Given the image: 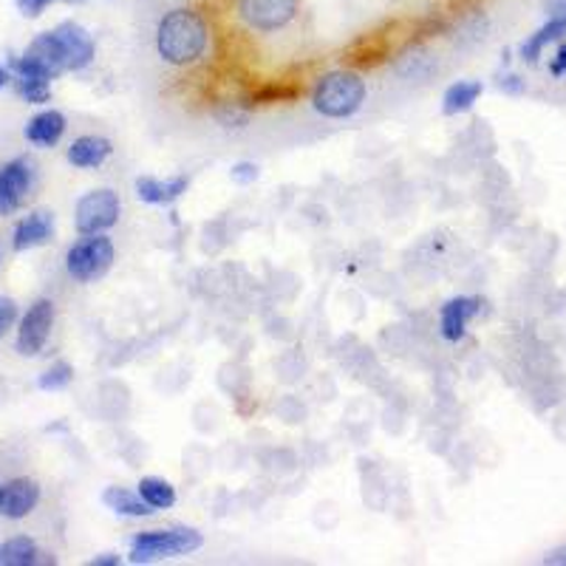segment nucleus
Here are the masks:
<instances>
[{"mask_svg":"<svg viewBox=\"0 0 566 566\" xmlns=\"http://www.w3.org/2000/svg\"><path fill=\"white\" fill-rule=\"evenodd\" d=\"M210 46V26L205 14L191 7H178L165 12L156 26V52L171 66L187 68L205 57Z\"/></svg>","mask_w":566,"mask_h":566,"instance_id":"f257e3e1","label":"nucleus"},{"mask_svg":"<svg viewBox=\"0 0 566 566\" xmlns=\"http://www.w3.org/2000/svg\"><path fill=\"white\" fill-rule=\"evenodd\" d=\"M366 102V79L349 68H337V72L323 74L317 79L315 91H312V106L317 113L329 119H346L360 111Z\"/></svg>","mask_w":566,"mask_h":566,"instance_id":"f03ea898","label":"nucleus"},{"mask_svg":"<svg viewBox=\"0 0 566 566\" xmlns=\"http://www.w3.org/2000/svg\"><path fill=\"white\" fill-rule=\"evenodd\" d=\"M205 535L193 527H173V530H148L139 533L131 541V564H153L162 558H176V555H187L202 549Z\"/></svg>","mask_w":566,"mask_h":566,"instance_id":"7ed1b4c3","label":"nucleus"},{"mask_svg":"<svg viewBox=\"0 0 566 566\" xmlns=\"http://www.w3.org/2000/svg\"><path fill=\"white\" fill-rule=\"evenodd\" d=\"M113 241L106 232L83 236L66 252V270L77 283H94L113 266Z\"/></svg>","mask_w":566,"mask_h":566,"instance_id":"20e7f679","label":"nucleus"},{"mask_svg":"<svg viewBox=\"0 0 566 566\" xmlns=\"http://www.w3.org/2000/svg\"><path fill=\"white\" fill-rule=\"evenodd\" d=\"M119 196L108 187H99V191L86 193V196L77 202V210H74V227H77L79 236H97V232L111 230L119 221Z\"/></svg>","mask_w":566,"mask_h":566,"instance_id":"39448f33","label":"nucleus"},{"mask_svg":"<svg viewBox=\"0 0 566 566\" xmlns=\"http://www.w3.org/2000/svg\"><path fill=\"white\" fill-rule=\"evenodd\" d=\"M238 18L244 20L247 29L261 34L281 32L297 18L301 0H238Z\"/></svg>","mask_w":566,"mask_h":566,"instance_id":"423d86ee","label":"nucleus"},{"mask_svg":"<svg viewBox=\"0 0 566 566\" xmlns=\"http://www.w3.org/2000/svg\"><path fill=\"white\" fill-rule=\"evenodd\" d=\"M54 329V303L48 297H40L26 309V315L20 317L18 326V340L14 349L23 357H37L40 351L46 349L48 337Z\"/></svg>","mask_w":566,"mask_h":566,"instance_id":"0eeeda50","label":"nucleus"},{"mask_svg":"<svg viewBox=\"0 0 566 566\" xmlns=\"http://www.w3.org/2000/svg\"><path fill=\"white\" fill-rule=\"evenodd\" d=\"M34 185V165L29 159H12L0 167V216H12L23 207Z\"/></svg>","mask_w":566,"mask_h":566,"instance_id":"6e6552de","label":"nucleus"},{"mask_svg":"<svg viewBox=\"0 0 566 566\" xmlns=\"http://www.w3.org/2000/svg\"><path fill=\"white\" fill-rule=\"evenodd\" d=\"M52 32L54 37H57L66 72H83V68L91 66L94 57H97V46H94V37L86 29L79 26V23H74V20H66V23H59Z\"/></svg>","mask_w":566,"mask_h":566,"instance_id":"1a4fd4ad","label":"nucleus"},{"mask_svg":"<svg viewBox=\"0 0 566 566\" xmlns=\"http://www.w3.org/2000/svg\"><path fill=\"white\" fill-rule=\"evenodd\" d=\"M40 504V485L34 479H20L7 481L0 485V515L9 521H20L34 513V508Z\"/></svg>","mask_w":566,"mask_h":566,"instance_id":"9d476101","label":"nucleus"},{"mask_svg":"<svg viewBox=\"0 0 566 566\" xmlns=\"http://www.w3.org/2000/svg\"><path fill=\"white\" fill-rule=\"evenodd\" d=\"M54 238V213L48 210H34L29 213L23 221H18L12 232V247L14 252H26L34 247L48 244Z\"/></svg>","mask_w":566,"mask_h":566,"instance_id":"9b49d317","label":"nucleus"},{"mask_svg":"<svg viewBox=\"0 0 566 566\" xmlns=\"http://www.w3.org/2000/svg\"><path fill=\"white\" fill-rule=\"evenodd\" d=\"M481 301L479 297H454L442 306L439 312V331L445 340L459 342L468 331V323L479 315Z\"/></svg>","mask_w":566,"mask_h":566,"instance_id":"f8f14e48","label":"nucleus"},{"mask_svg":"<svg viewBox=\"0 0 566 566\" xmlns=\"http://www.w3.org/2000/svg\"><path fill=\"white\" fill-rule=\"evenodd\" d=\"M191 187V176H173V178H153V176H139L133 191H137L139 202L145 205H173L176 198H182Z\"/></svg>","mask_w":566,"mask_h":566,"instance_id":"ddd939ff","label":"nucleus"},{"mask_svg":"<svg viewBox=\"0 0 566 566\" xmlns=\"http://www.w3.org/2000/svg\"><path fill=\"white\" fill-rule=\"evenodd\" d=\"M66 133V117L54 108L40 111L37 117L29 119L26 126V139L34 148H54Z\"/></svg>","mask_w":566,"mask_h":566,"instance_id":"4468645a","label":"nucleus"},{"mask_svg":"<svg viewBox=\"0 0 566 566\" xmlns=\"http://www.w3.org/2000/svg\"><path fill=\"white\" fill-rule=\"evenodd\" d=\"M111 151L113 148L106 137H79L68 148V162L79 171H94L111 156Z\"/></svg>","mask_w":566,"mask_h":566,"instance_id":"2eb2a0df","label":"nucleus"},{"mask_svg":"<svg viewBox=\"0 0 566 566\" xmlns=\"http://www.w3.org/2000/svg\"><path fill=\"white\" fill-rule=\"evenodd\" d=\"M566 37V18H549L544 26L538 29L535 34H530L524 43H521V59L524 63H538L541 54H544V48L549 46V43H558V40Z\"/></svg>","mask_w":566,"mask_h":566,"instance_id":"dca6fc26","label":"nucleus"},{"mask_svg":"<svg viewBox=\"0 0 566 566\" xmlns=\"http://www.w3.org/2000/svg\"><path fill=\"white\" fill-rule=\"evenodd\" d=\"M102 504H106L108 510H113V513L131 515V519H145V515L156 513V510L139 496V490L128 488H108L106 493H102Z\"/></svg>","mask_w":566,"mask_h":566,"instance_id":"f3484780","label":"nucleus"},{"mask_svg":"<svg viewBox=\"0 0 566 566\" xmlns=\"http://www.w3.org/2000/svg\"><path fill=\"white\" fill-rule=\"evenodd\" d=\"M481 91H485V86H481L479 79H459L442 97V113L456 117V113L470 111L476 106V99L481 97Z\"/></svg>","mask_w":566,"mask_h":566,"instance_id":"a211bd4d","label":"nucleus"},{"mask_svg":"<svg viewBox=\"0 0 566 566\" xmlns=\"http://www.w3.org/2000/svg\"><path fill=\"white\" fill-rule=\"evenodd\" d=\"M40 549L29 535H14L0 544V566H34L40 564Z\"/></svg>","mask_w":566,"mask_h":566,"instance_id":"6ab92c4d","label":"nucleus"},{"mask_svg":"<svg viewBox=\"0 0 566 566\" xmlns=\"http://www.w3.org/2000/svg\"><path fill=\"white\" fill-rule=\"evenodd\" d=\"M137 490L153 510H171L176 504V490H173L171 481L156 479V476H145L137 485Z\"/></svg>","mask_w":566,"mask_h":566,"instance_id":"aec40b11","label":"nucleus"},{"mask_svg":"<svg viewBox=\"0 0 566 566\" xmlns=\"http://www.w3.org/2000/svg\"><path fill=\"white\" fill-rule=\"evenodd\" d=\"M297 94H301V88L297 86H283V83H266V86L261 88H252L250 94H247L241 102L250 108L255 106H275V102H292V99H297Z\"/></svg>","mask_w":566,"mask_h":566,"instance_id":"412c9836","label":"nucleus"},{"mask_svg":"<svg viewBox=\"0 0 566 566\" xmlns=\"http://www.w3.org/2000/svg\"><path fill=\"white\" fill-rule=\"evenodd\" d=\"M14 88L29 106H46L52 99V79H34V77H14Z\"/></svg>","mask_w":566,"mask_h":566,"instance_id":"4be33fe9","label":"nucleus"},{"mask_svg":"<svg viewBox=\"0 0 566 566\" xmlns=\"http://www.w3.org/2000/svg\"><path fill=\"white\" fill-rule=\"evenodd\" d=\"M74 380V369H72V362L66 360H57L52 362L43 374L37 377V389L40 391H63L68 389Z\"/></svg>","mask_w":566,"mask_h":566,"instance_id":"5701e85b","label":"nucleus"},{"mask_svg":"<svg viewBox=\"0 0 566 566\" xmlns=\"http://www.w3.org/2000/svg\"><path fill=\"white\" fill-rule=\"evenodd\" d=\"M216 119L218 126L225 128H244L250 122V106H244V102H221L216 108Z\"/></svg>","mask_w":566,"mask_h":566,"instance_id":"b1692460","label":"nucleus"},{"mask_svg":"<svg viewBox=\"0 0 566 566\" xmlns=\"http://www.w3.org/2000/svg\"><path fill=\"white\" fill-rule=\"evenodd\" d=\"M18 323V303L12 297L0 295V340L7 337V331Z\"/></svg>","mask_w":566,"mask_h":566,"instance_id":"393cba45","label":"nucleus"},{"mask_svg":"<svg viewBox=\"0 0 566 566\" xmlns=\"http://www.w3.org/2000/svg\"><path fill=\"white\" fill-rule=\"evenodd\" d=\"M230 176L232 182H238V185H252V182L261 176V171H258L255 162H238V165H232Z\"/></svg>","mask_w":566,"mask_h":566,"instance_id":"a878e982","label":"nucleus"},{"mask_svg":"<svg viewBox=\"0 0 566 566\" xmlns=\"http://www.w3.org/2000/svg\"><path fill=\"white\" fill-rule=\"evenodd\" d=\"M52 3L54 0H14V7L20 9V14H26V18H40Z\"/></svg>","mask_w":566,"mask_h":566,"instance_id":"bb28decb","label":"nucleus"},{"mask_svg":"<svg viewBox=\"0 0 566 566\" xmlns=\"http://www.w3.org/2000/svg\"><path fill=\"white\" fill-rule=\"evenodd\" d=\"M496 88L510 94V97H519V94H524V79L515 77V74H504V77L496 79Z\"/></svg>","mask_w":566,"mask_h":566,"instance_id":"cd10ccee","label":"nucleus"},{"mask_svg":"<svg viewBox=\"0 0 566 566\" xmlns=\"http://www.w3.org/2000/svg\"><path fill=\"white\" fill-rule=\"evenodd\" d=\"M549 72H553V77H564L566 74V46L558 48V54H555L553 63H549Z\"/></svg>","mask_w":566,"mask_h":566,"instance_id":"c85d7f7f","label":"nucleus"},{"mask_svg":"<svg viewBox=\"0 0 566 566\" xmlns=\"http://www.w3.org/2000/svg\"><path fill=\"white\" fill-rule=\"evenodd\" d=\"M541 564L544 566H566V544L564 547L553 549V553H547L544 558H541Z\"/></svg>","mask_w":566,"mask_h":566,"instance_id":"c756f323","label":"nucleus"},{"mask_svg":"<svg viewBox=\"0 0 566 566\" xmlns=\"http://www.w3.org/2000/svg\"><path fill=\"white\" fill-rule=\"evenodd\" d=\"M88 564H91V566H119V564H122V558H119L117 553H102V555H94Z\"/></svg>","mask_w":566,"mask_h":566,"instance_id":"7c9ffc66","label":"nucleus"},{"mask_svg":"<svg viewBox=\"0 0 566 566\" xmlns=\"http://www.w3.org/2000/svg\"><path fill=\"white\" fill-rule=\"evenodd\" d=\"M9 83H12V68L0 63V91H3V88H7Z\"/></svg>","mask_w":566,"mask_h":566,"instance_id":"2f4dec72","label":"nucleus"},{"mask_svg":"<svg viewBox=\"0 0 566 566\" xmlns=\"http://www.w3.org/2000/svg\"><path fill=\"white\" fill-rule=\"evenodd\" d=\"M68 3H79V0H68Z\"/></svg>","mask_w":566,"mask_h":566,"instance_id":"473e14b6","label":"nucleus"}]
</instances>
